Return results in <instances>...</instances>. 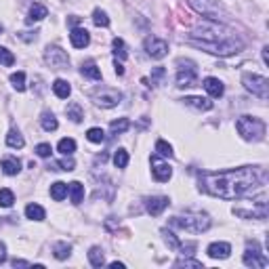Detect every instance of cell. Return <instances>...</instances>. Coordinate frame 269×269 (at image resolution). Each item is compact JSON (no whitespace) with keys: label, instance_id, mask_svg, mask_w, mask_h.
<instances>
[{"label":"cell","instance_id":"83f0119b","mask_svg":"<svg viewBox=\"0 0 269 269\" xmlns=\"http://www.w3.org/2000/svg\"><path fill=\"white\" fill-rule=\"evenodd\" d=\"M88 261H91L93 267H103L105 265V257H103V251L99 246H93L88 251Z\"/></svg>","mask_w":269,"mask_h":269},{"label":"cell","instance_id":"1f68e13d","mask_svg":"<svg viewBox=\"0 0 269 269\" xmlns=\"http://www.w3.org/2000/svg\"><path fill=\"white\" fill-rule=\"evenodd\" d=\"M114 166H116V168H126V166H129V151H126L124 147H120V150H116V153H114Z\"/></svg>","mask_w":269,"mask_h":269},{"label":"cell","instance_id":"484cf974","mask_svg":"<svg viewBox=\"0 0 269 269\" xmlns=\"http://www.w3.org/2000/svg\"><path fill=\"white\" fill-rule=\"evenodd\" d=\"M6 145L13 147V150H21L25 145V139L21 137V133L13 129V131H9V134H6Z\"/></svg>","mask_w":269,"mask_h":269},{"label":"cell","instance_id":"7bdbcfd3","mask_svg":"<svg viewBox=\"0 0 269 269\" xmlns=\"http://www.w3.org/2000/svg\"><path fill=\"white\" fill-rule=\"evenodd\" d=\"M175 267H204L200 261H191V259H179V261H175Z\"/></svg>","mask_w":269,"mask_h":269},{"label":"cell","instance_id":"52a82bcc","mask_svg":"<svg viewBox=\"0 0 269 269\" xmlns=\"http://www.w3.org/2000/svg\"><path fill=\"white\" fill-rule=\"evenodd\" d=\"M177 86L183 88V86H194L196 80H198V69H196V63L189 61V59H179L177 61Z\"/></svg>","mask_w":269,"mask_h":269},{"label":"cell","instance_id":"44dd1931","mask_svg":"<svg viewBox=\"0 0 269 269\" xmlns=\"http://www.w3.org/2000/svg\"><path fill=\"white\" fill-rule=\"evenodd\" d=\"M25 217H28V219H32V221H44L47 219V213H44V208L40 206V204H28V206H25Z\"/></svg>","mask_w":269,"mask_h":269},{"label":"cell","instance_id":"60d3db41","mask_svg":"<svg viewBox=\"0 0 269 269\" xmlns=\"http://www.w3.org/2000/svg\"><path fill=\"white\" fill-rule=\"evenodd\" d=\"M162 235H164L166 244H168L170 248H179V244H181V242L177 240V235L172 234V232H168V229H162Z\"/></svg>","mask_w":269,"mask_h":269},{"label":"cell","instance_id":"f546056e","mask_svg":"<svg viewBox=\"0 0 269 269\" xmlns=\"http://www.w3.org/2000/svg\"><path fill=\"white\" fill-rule=\"evenodd\" d=\"M112 49H114V55H116V59H118V61H124L126 57H129L122 38H114V40H112Z\"/></svg>","mask_w":269,"mask_h":269},{"label":"cell","instance_id":"d4e9b609","mask_svg":"<svg viewBox=\"0 0 269 269\" xmlns=\"http://www.w3.org/2000/svg\"><path fill=\"white\" fill-rule=\"evenodd\" d=\"M66 196H67V183L57 181V183L50 185V198H53L55 202H61Z\"/></svg>","mask_w":269,"mask_h":269},{"label":"cell","instance_id":"3957f363","mask_svg":"<svg viewBox=\"0 0 269 269\" xmlns=\"http://www.w3.org/2000/svg\"><path fill=\"white\" fill-rule=\"evenodd\" d=\"M235 129L246 141H261L265 137V122L254 116H242L235 122Z\"/></svg>","mask_w":269,"mask_h":269},{"label":"cell","instance_id":"c3c4849f","mask_svg":"<svg viewBox=\"0 0 269 269\" xmlns=\"http://www.w3.org/2000/svg\"><path fill=\"white\" fill-rule=\"evenodd\" d=\"M13 267H32V263H28V261H21V259H15V261H13Z\"/></svg>","mask_w":269,"mask_h":269},{"label":"cell","instance_id":"836d02e7","mask_svg":"<svg viewBox=\"0 0 269 269\" xmlns=\"http://www.w3.org/2000/svg\"><path fill=\"white\" fill-rule=\"evenodd\" d=\"M156 153H158L160 158H172V156H175V151H172L170 143H166L164 139H158L156 141Z\"/></svg>","mask_w":269,"mask_h":269},{"label":"cell","instance_id":"ee69618b","mask_svg":"<svg viewBox=\"0 0 269 269\" xmlns=\"http://www.w3.org/2000/svg\"><path fill=\"white\" fill-rule=\"evenodd\" d=\"M164 74H166V69H164V67H153V72H151V86H156V84H158V80H160V78H164Z\"/></svg>","mask_w":269,"mask_h":269},{"label":"cell","instance_id":"8992f818","mask_svg":"<svg viewBox=\"0 0 269 269\" xmlns=\"http://www.w3.org/2000/svg\"><path fill=\"white\" fill-rule=\"evenodd\" d=\"M189 6L196 13H200V15H204L206 19H215V21H219V17L225 15L219 0H189Z\"/></svg>","mask_w":269,"mask_h":269},{"label":"cell","instance_id":"d590c367","mask_svg":"<svg viewBox=\"0 0 269 269\" xmlns=\"http://www.w3.org/2000/svg\"><path fill=\"white\" fill-rule=\"evenodd\" d=\"M11 84L17 93H23L25 91V74L23 72H15L11 74Z\"/></svg>","mask_w":269,"mask_h":269},{"label":"cell","instance_id":"ba28073f","mask_svg":"<svg viewBox=\"0 0 269 269\" xmlns=\"http://www.w3.org/2000/svg\"><path fill=\"white\" fill-rule=\"evenodd\" d=\"M242 261H244V265L246 267H252V269H265L267 267V257H265V252L261 251V246H259V242H248V246H246V252H244V257H242Z\"/></svg>","mask_w":269,"mask_h":269},{"label":"cell","instance_id":"816d5d0a","mask_svg":"<svg viewBox=\"0 0 269 269\" xmlns=\"http://www.w3.org/2000/svg\"><path fill=\"white\" fill-rule=\"evenodd\" d=\"M2 32H4V25H2V23H0V34H2Z\"/></svg>","mask_w":269,"mask_h":269},{"label":"cell","instance_id":"f35d334b","mask_svg":"<svg viewBox=\"0 0 269 269\" xmlns=\"http://www.w3.org/2000/svg\"><path fill=\"white\" fill-rule=\"evenodd\" d=\"M86 139L91 141V143H103L105 141V133H103V129H88V133H86Z\"/></svg>","mask_w":269,"mask_h":269},{"label":"cell","instance_id":"f6af8a7d","mask_svg":"<svg viewBox=\"0 0 269 269\" xmlns=\"http://www.w3.org/2000/svg\"><path fill=\"white\" fill-rule=\"evenodd\" d=\"M177 251H181V254H194V251H196V242H187V244H179V248Z\"/></svg>","mask_w":269,"mask_h":269},{"label":"cell","instance_id":"e575fe53","mask_svg":"<svg viewBox=\"0 0 269 269\" xmlns=\"http://www.w3.org/2000/svg\"><path fill=\"white\" fill-rule=\"evenodd\" d=\"M57 150H59L63 156H72V153L76 151V141L74 139H61L59 143H57Z\"/></svg>","mask_w":269,"mask_h":269},{"label":"cell","instance_id":"ab89813d","mask_svg":"<svg viewBox=\"0 0 269 269\" xmlns=\"http://www.w3.org/2000/svg\"><path fill=\"white\" fill-rule=\"evenodd\" d=\"M13 63H15V55H13L9 49L0 47V66H4V67H11Z\"/></svg>","mask_w":269,"mask_h":269},{"label":"cell","instance_id":"603a6c76","mask_svg":"<svg viewBox=\"0 0 269 269\" xmlns=\"http://www.w3.org/2000/svg\"><path fill=\"white\" fill-rule=\"evenodd\" d=\"M49 15V11H47V6H42V4H34L30 9V13H28V19L25 21L28 23H38V21H42L44 17Z\"/></svg>","mask_w":269,"mask_h":269},{"label":"cell","instance_id":"4316f807","mask_svg":"<svg viewBox=\"0 0 269 269\" xmlns=\"http://www.w3.org/2000/svg\"><path fill=\"white\" fill-rule=\"evenodd\" d=\"M53 254H55V259L66 261L69 254H72V246H69L67 242H57V244L53 246Z\"/></svg>","mask_w":269,"mask_h":269},{"label":"cell","instance_id":"8d00e7d4","mask_svg":"<svg viewBox=\"0 0 269 269\" xmlns=\"http://www.w3.org/2000/svg\"><path fill=\"white\" fill-rule=\"evenodd\" d=\"M93 23L99 25V28H107V25H110V17H107L105 11L95 9V11H93Z\"/></svg>","mask_w":269,"mask_h":269},{"label":"cell","instance_id":"9c48e42d","mask_svg":"<svg viewBox=\"0 0 269 269\" xmlns=\"http://www.w3.org/2000/svg\"><path fill=\"white\" fill-rule=\"evenodd\" d=\"M91 99L95 101V105L110 110V107H116L122 101V93L116 91V88H97V91L91 93Z\"/></svg>","mask_w":269,"mask_h":269},{"label":"cell","instance_id":"4fadbf2b","mask_svg":"<svg viewBox=\"0 0 269 269\" xmlns=\"http://www.w3.org/2000/svg\"><path fill=\"white\" fill-rule=\"evenodd\" d=\"M168 204H170V200L166 196H151L145 200V208L151 217H160L166 208H168Z\"/></svg>","mask_w":269,"mask_h":269},{"label":"cell","instance_id":"6da1fadb","mask_svg":"<svg viewBox=\"0 0 269 269\" xmlns=\"http://www.w3.org/2000/svg\"><path fill=\"white\" fill-rule=\"evenodd\" d=\"M200 189L206 194L221 198V200H235L246 191L254 189L261 183L259 168L254 166H242V168L221 170V172H200L198 177Z\"/></svg>","mask_w":269,"mask_h":269},{"label":"cell","instance_id":"7c38bea8","mask_svg":"<svg viewBox=\"0 0 269 269\" xmlns=\"http://www.w3.org/2000/svg\"><path fill=\"white\" fill-rule=\"evenodd\" d=\"M150 162H151V175H153V179H156V181H160V183L170 181V177H172V168H170V164H168V162H162L158 153L150 158Z\"/></svg>","mask_w":269,"mask_h":269},{"label":"cell","instance_id":"8fae6325","mask_svg":"<svg viewBox=\"0 0 269 269\" xmlns=\"http://www.w3.org/2000/svg\"><path fill=\"white\" fill-rule=\"evenodd\" d=\"M145 53L151 57V59H162V57L168 55V42L162 40V38H156V36H147L145 42Z\"/></svg>","mask_w":269,"mask_h":269},{"label":"cell","instance_id":"7dc6e473","mask_svg":"<svg viewBox=\"0 0 269 269\" xmlns=\"http://www.w3.org/2000/svg\"><path fill=\"white\" fill-rule=\"evenodd\" d=\"M6 263V246L0 242V265H4Z\"/></svg>","mask_w":269,"mask_h":269},{"label":"cell","instance_id":"cb8c5ba5","mask_svg":"<svg viewBox=\"0 0 269 269\" xmlns=\"http://www.w3.org/2000/svg\"><path fill=\"white\" fill-rule=\"evenodd\" d=\"M66 116L72 120V122H82V118H84V112H82V107H80V103H76V101H72V103H67V107H66Z\"/></svg>","mask_w":269,"mask_h":269},{"label":"cell","instance_id":"74e56055","mask_svg":"<svg viewBox=\"0 0 269 269\" xmlns=\"http://www.w3.org/2000/svg\"><path fill=\"white\" fill-rule=\"evenodd\" d=\"M13 202H15V194H13L9 187L0 189V206H2V208H11Z\"/></svg>","mask_w":269,"mask_h":269},{"label":"cell","instance_id":"7402d4cb","mask_svg":"<svg viewBox=\"0 0 269 269\" xmlns=\"http://www.w3.org/2000/svg\"><path fill=\"white\" fill-rule=\"evenodd\" d=\"M67 191H69V198H72V204H80L82 198H84V185L80 181H72L67 185Z\"/></svg>","mask_w":269,"mask_h":269},{"label":"cell","instance_id":"bcb514c9","mask_svg":"<svg viewBox=\"0 0 269 269\" xmlns=\"http://www.w3.org/2000/svg\"><path fill=\"white\" fill-rule=\"evenodd\" d=\"M114 69H116V74L118 76H124V66H122V61H114Z\"/></svg>","mask_w":269,"mask_h":269},{"label":"cell","instance_id":"277c9868","mask_svg":"<svg viewBox=\"0 0 269 269\" xmlns=\"http://www.w3.org/2000/svg\"><path fill=\"white\" fill-rule=\"evenodd\" d=\"M251 202L252 204L248 208H244L242 204L234 206V215L242 217V219H265V217H267V196L261 194L257 198H252Z\"/></svg>","mask_w":269,"mask_h":269},{"label":"cell","instance_id":"ffe728a7","mask_svg":"<svg viewBox=\"0 0 269 269\" xmlns=\"http://www.w3.org/2000/svg\"><path fill=\"white\" fill-rule=\"evenodd\" d=\"M53 93H55L59 99H67L69 95H72V86H69V82H67V80L57 78V80L53 82Z\"/></svg>","mask_w":269,"mask_h":269},{"label":"cell","instance_id":"5bb4252c","mask_svg":"<svg viewBox=\"0 0 269 269\" xmlns=\"http://www.w3.org/2000/svg\"><path fill=\"white\" fill-rule=\"evenodd\" d=\"M69 42H72L74 49H84L91 44V34L84 28H74L72 34H69Z\"/></svg>","mask_w":269,"mask_h":269},{"label":"cell","instance_id":"7a4b0ae2","mask_svg":"<svg viewBox=\"0 0 269 269\" xmlns=\"http://www.w3.org/2000/svg\"><path fill=\"white\" fill-rule=\"evenodd\" d=\"M210 217L206 213H185V215H179V217H172L168 221L170 227H179V229H185V232H191V234H202L210 227Z\"/></svg>","mask_w":269,"mask_h":269},{"label":"cell","instance_id":"f907efd6","mask_svg":"<svg viewBox=\"0 0 269 269\" xmlns=\"http://www.w3.org/2000/svg\"><path fill=\"white\" fill-rule=\"evenodd\" d=\"M267 50H269V49L265 47V49H263V61H265V66H267V63H269V57H267Z\"/></svg>","mask_w":269,"mask_h":269},{"label":"cell","instance_id":"b9f144b4","mask_svg":"<svg viewBox=\"0 0 269 269\" xmlns=\"http://www.w3.org/2000/svg\"><path fill=\"white\" fill-rule=\"evenodd\" d=\"M36 153L40 158H49L50 153H53V147H50V143H38L36 145Z\"/></svg>","mask_w":269,"mask_h":269},{"label":"cell","instance_id":"2e32d148","mask_svg":"<svg viewBox=\"0 0 269 269\" xmlns=\"http://www.w3.org/2000/svg\"><path fill=\"white\" fill-rule=\"evenodd\" d=\"M204 88H206V93L213 99H219V97H223V93H225V86H223V82L219 78H213V76L204 78Z\"/></svg>","mask_w":269,"mask_h":269},{"label":"cell","instance_id":"f1b7e54d","mask_svg":"<svg viewBox=\"0 0 269 269\" xmlns=\"http://www.w3.org/2000/svg\"><path fill=\"white\" fill-rule=\"evenodd\" d=\"M40 124H42V129L47 131V133H53V131H57V126H59V122H57V118H55V114H50V112H44L42 114Z\"/></svg>","mask_w":269,"mask_h":269},{"label":"cell","instance_id":"681fc988","mask_svg":"<svg viewBox=\"0 0 269 269\" xmlns=\"http://www.w3.org/2000/svg\"><path fill=\"white\" fill-rule=\"evenodd\" d=\"M112 269H124V263H118V261H114V263H110Z\"/></svg>","mask_w":269,"mask_h":269},{"label":"cell","instance_id":"30bf717a","mask_svg":"<svg viewBox=\"0 0 269 269\" xmlns=\"http://www.w3.org/2000/svg\"><path fill=\"white\" fill-rule=\"evenodd\" d=\"M44 61H47V66H50L53 69H66L69 66L67 53L59 47H47V50H44Z\"/></svg>","mask_w":269,"mask_h":269},{"label":"cell","instance_id":"e0dca14e","mask_svg":"<svg viewBox=\"0 0 269 269\" xmlns=\"http://www.w3.org/2000/svg\"><path fill=\"white\" fill-rule=\"evenodd\" d=\"M185 105H189V107H194V110L198 112H208V110H213V101L206 99V97H185L181 99Z\"/></svg>","mask_w":269,"mask_h":269},{"label":"cell","instance_id":"9a60e30c","mask_svg":"<svg viewBox=\"0 0 269 269\" xmlns=\"http://www.w3.org/2000/svg\"><path fill=\"white\" fill-rule=\"evenodd\" d=\"M229 254H232V246L227 244V242H213V244L208 246V257L210 259H227Z\"/></svg>","mask_w":269,"mask_h":269},{"label":"cell","instance_id":"d6986e66","mask_svg":"<svg viewBox=\"0 0 269 269\" xmlns=\"http://www.w3.org/2000/svg\"><path fill=\"white\" fill-rule=\"evenodd\" d=\"M80 74H82V76H86V78H91V80H101V78H103V74H101V69L97 67V63H95V61H86V63H82Z\"/></svg>","mask_w":269,"mask_h":269},{"label":"cell","instance_id":"5b68a950","mask_svg":"<svg viewBox=\"0 0 269 269\" xmlns=\"http://www.w3.org/2000/svg\"><path fill=\"white\" fill-rule=\"evenodd\" d=\"M242 84L248 93H252L254 97H261V99H267L269 97V80L265 76H259V74H242Z\"/></svg>","mask_w":269,"mask_h":269},{"label":"cell","instance_id":"ac0fdd59","mask_svg":"<svg viewBox=\"0 0 269 269\" xmlns=\"http://www.w3.org/2000/svg\"><path fill=\"white\" fill-rule=\"evenodd\" d=\"M0 166H2L4 175H9V177H15V175H19V170H21V162H19L17 158H13V156L2 158Z\"/></svg>","mask_w":269,"mask_h":269},{"label":"cell","instance_id":"d6a6232c","mask_svg":"<svg viewBox=\"0 0 269 269\" xmlns=\"http://www.w3.org/2000/svg\"><path fill=\"white\" fill-rule=\"evenodd\" d=\"M131 129V120L129 118H120V120H114V122L110 124V131L114 134H122Z\"/></svg>","mask_w":269,"mask_h":269},{"label":"cell","instance_id":"4dcf8cb0","mask_svg":"<svg viewBox=\"0 0 269 269\" xmlns=\"http://www.w3.org/2000/svg\"><path fill=\"white\" fill-rule=\"evenodd\" d=\"M49 168H50V170H67V172H69V170H74V168H76V162H74L72 158H67V156H66L63 160H59V162H50V164H49Z\"/></svg>","mask_w":269,"mask_h":269}]
</instances>
